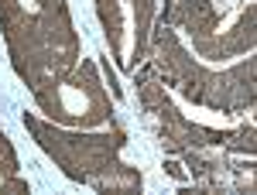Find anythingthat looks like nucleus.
I'll list each match as a JSON object with an SVG mask.
<instances>
[{"instance_id":"nucleus-1","label":"nucleus","mask_w":257,"mask_h":195,"mask_svg":"<svg viewBox=\"0 0 257 195\" xmlns=\"http://www.w3.org/2000/svg\"><path fill=\"white\" fill-rule=\"evenodd\" d=\"M0 24L11 65L31 93L82 59L65 0H0Z\"/></svg>"},{"instance_id":"nucleus-2","label":"nucleus","mask_w":257,"mask_h":195,"mask_svg":"<svg viewBox=\"0 0 257 195\" xmlns=\"http://www.w3.org/2000/svg\"><path fill=\"white\" fill-rule=\"evenodd\" d=\"M148 59L155 76L165 79L178 96L216 113H250L254 110V55H243L237 65H206L182 41L175 28L161 24L151 31Z\"/></svg>"},{"instance_id":"nucleus-3","label":"nucleus","mask_w":257,"mask_h":195,"mask_svg":"<svg viewBox=\"0 0 257 195\" xmlns=\"http://www.w3.org/2000/svg\"><path fill=\"white\" fill-rule=\"evenodd\" d=\"M24 127L35 134L38 147L62 168V175L79 181L93 192H138L141 175L120 161L127 134L117 120H106L99 127H62L45 117L24 113Z\"/></svg>"},{"instance_id":"nucleus-4","label":"nucleus","mask_w":257,"mask_h":195,"mask_svg":"<svg viewBox=\"0 0 257 195\" xmlns=\"http://www.w3.org/2000/svg\"><path fill=\"white\" fill-rule=\"evenodd\" d=\"M138 96L144 106V117L151 123L158 144L168 151V157L189 154V151H209V147L254 154V120L233 123L230 113H213V117L182 113L172 103V96L165 93L151 65L138 76Z\"/></svg>"},{"instance_id":"nucleus-5","label":"nucleus","mask_w":257,"mask_h":195,"mask_svg":"<svg viewBox=\"0 0 257 195\" xmlns=\"http://www.w3.org/2000/svg\"><path fill=\"white\" fill-rule=\"evenodd\" d=\"M165 24L202 62L254 55V0H165Z\"/></svg>"},{"instance_id":"nucleus-6","label":"nucleus","mask_w":257,"mask_h":195,"mask_svg":"<svg viewBox=\"0 0 257 195\" xmlns=\"http://www.w3.org/2000/svg\"><path fill=\"white\" fill-rule=\"evenodd\" d=\"M35 103L52 123H62V127L86 130V127H99V123L113 120L106 82H103L93 59H79L65 76H55L45 86H38Z\"/></svg>"},{"instance_id":"nucleus-7","label":"nucleus","mask_w":257,"mask_h":195,"mask_svg":"<svg viewBox=\"0 0 257 195\" xmlns=\"http://www.w3.org/2000/svg\"><path fill=\"white\" fill-rule=\"evenodd\" d=\"M99 24L123 72H134L155 31V0H96Z\"/></svg>"},{"instance_id":"nucleus-8","label":"nucleus","mask_w":257,"mask_h":195,"mask_svg":"<svg viewBox=\"0 0 257 195\" xmlns=\"http://www.w3.org/2000/svg\"><path fill=\"white\" fill-rule=\"evenodd\" d=\"M0 192H18V195L28 192V181L21 178V168H18V154H14L4 130H0Z\"/></svg>"}]
</instances>
